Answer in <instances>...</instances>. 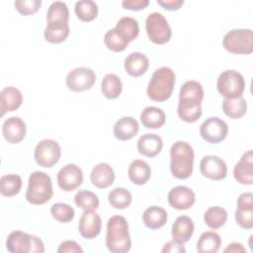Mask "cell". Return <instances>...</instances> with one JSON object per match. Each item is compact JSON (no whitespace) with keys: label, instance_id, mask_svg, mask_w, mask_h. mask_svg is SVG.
<instances>
[{"label":"cell","instance_id":"20","mask_svg":"<svg viewBox=\"0 0 253 253\" xmlns=\"http://www.w3.org/2000/svg\"><path fill=\"white\" fill-rule=\"evenodd\" d=\"M125 70L132 77H140L143 75L149 66L148 57L142 52H131L125 58Z\"/></svg>","mask_w":253,"mask_h":253},{"label":"cell","instance_id":"30","mask_svg":"<svg viewBox=\"0 0 253 253\" xmlns=\"http://www.w3.org/2000/svg\"><path fill=\"white\" fill-rule=\"evenodd\" d=\"M101 91L107 99H117L123 91V84L120 77L113 73L106 74L101 82Z\"/></svg>","mask_w":253,"mask_h":253},{"label":"cell","instance_id":"42","mask_svg":"<svg viewBox=\"0 0 253 253\" xmlns=\"http://www.w3.org/2000/svg\"><path fill=\"white\" fill-rule=\"evenodd\" d=\"M235 221L243 229L253 227V209L237 208L235 211Z\"/></svg>","mask_w":253,"mask_h":253},{"label":"cell","instance_id":"32","mask_svg":"<svg viewBox=\"0 0 253 253\" xmlns=\"http://www.w3.org/2000/svg\"><path fill=\"white\" fill-rule=\"evenodd\" d=\"M227 211L221 207H211L204 214L205 223L211 229H218L225 224Z\"/></svg>","mask_w":253,"mask_h":253},{"label":"cell","instance_id":"13","mask_svg":"<svg viewBox=\"0 0 253 253\" xmlns=\"http://www.w3.org/2000/svg\"><path fill=\"white\" fill-rule=\"evenodd\" d=\"M167 200L172 208L183 211L193 207L196 202V195L189 187L176 186L169 191Z\"/></svg>","mask_w":253,"mask_h":253},{"label":"cell","instance_id":"29","mask_svg":"<svg viewBox=\"0 0 253 253\" xmlns=\"http://www.w3.org/2000/svg\"><path fill=\"white\" fill-rule=\"evenodd\" d=\"M221 245V238L214 231H205L197 242V251L200 253H216Z\"/></svg>","mask_w":253,"mask_h":253},{"label":"cell","instance_id":"31","mask_svg":"<svg viewBox=\"0 0 253 253\" xmlns=\"http://www.w3.org/2000/svg\"><path fill=\"white\" fill-rule=\"evenodd\" d=\"M222 111L230 119H240L246 114L247 102L242 96L234 99H224Z\"/></svg>","mask_w":253,"mask_h":253},{"label":"cell","instance_id":"43","mask_svg":"<svg viewBox=\"0 0 253 253\" xmlns=\"http://www.w3.org/2000/svg\"><path fill=\"white\" fill-rule=\"evenodd\" d=\"M14 6L20 14L29 16L39 11L42 6V0H17L14 2Z\"/></svg>","mask_w":253,"mask_h":253},{"label":"cell","instance_id":"35","mask_svg":"<svg viewBox=\"0 0 253 253\" xmlns=\"http://www.w3.org/2000/svg\"><path fill=\"white\" fill-rule=\"evenodd\" d=\"M22 184V178L19 175H4L0 179V193L4 197L16 196L21 191Z\"/></svg>","mask_w":253,"mask_h":253},{"label":"cell","instance_id":"6","mask_svg":"<svg viewBox=\"0 0 253 253\" xmlns=\"http://www.w3.org/2000/svg\"><path fill=\"white\" fill-rule=\"evenodd\" d=\"M245 79L241 73L229 69L218 75L216 88L224 99H234L242 96L245 90Z\"/></svg>","mask_w":253,"mask_h":253},{"label":"cell","instance_id":"41","mask_svg":"<svg viewBox=\"0 0 253 253\" xmlns=\"http://www.w3.org/2000/svg\"><path fill=\"white\" fill-rule=\"evenodd\" d=\"M50 213L52 217L61 223L70 222L75 215L73 208L64 203H55L50 207Z\"/></svg>","mask_w":253,"mask_h":253},{"label":"cell","instance_id":"12","mask_svg":"<svg viewBox=\"0 0 253 253\" xmlns=\"http://www.w3.org/2000/svg\"><path fill=\"white\" fill-rule=\"evenodd\" d=\"M200 171L208 179L220 181L227 175V166L220 157L216 155H206L200 162Z\"/></svg>","mask_w":253,"mask_h":253},{"label":"cell","instance_id":"14","mask_svg":"<svg viewBox=\"0 0 253 253\" xmlns=\"http://www.w3.org/2000/svg\"><path fill=\"white\" fill-rule=\"evenodd\" d=\"M102 229L101 216L94 211H84L78 223L80 235L85 239H94Z\"/></svg>","mask_w":253,"mask_h":253},{"label":"cell","instance_id":"40","mask_svg":"<svg viewBox=\"0 0 253 253\" xmlns=\"http://www.w3.org/2000/svg\"><path fill=\"white\" fill-rule=\"evenodd\" d=\"M204 89L200 82L195 80L186 81L180 88L179 99H191L202 102L204 99Z\"/></svg>","mask_w":253,"mask_h":253},{"label":"cell","instance_id":"18","mask_svg":"<svg viewBox=\"0 0 253 253\" xmlns=\"http://www.w3.org/2000/svg\"><path fill=\"white\" fill-rule=\"evenodd\" d=\"M23 103L22 92L13 86L5 87L0 92V116L3 117L7 112L16 111Z\"/></svg>","mask_w":253,"mask_h":253},{"label":"cell","instance_id":"48","mask_svg":"<svg viewBox=\"0 0 253 253\" xmlns=\"http://www.w3.org/2000/svg\"><path fill=\"white\" fill-rule=\"evenodd\" d=\"M237 208L253 209V195L252 193H243L238 197Z\"/></svg>","mask_w":253,"mask_h":253},{"label":"cell","instance_id":"7","mask_svg":"<svg viewBox=\"0 0 253 253\" xmlns=\"http://www.w3.org/2000/svg\"><path fill=\"white\" fill-rule=\"evenodd\" d=\"M148 39L155 44H165L172 37V30L166 18L158 12L150 13L145 20Z\"/></svg>","mask_w":253,"mask_h":253},{"label":"cell","instance_id":"19","mask_svg":"<svg viewBox=\"0 0 253 253\" xmlns=\"http://www.w3.org/2000/svg\"><path fill=\"white\" fill-rule=\"evenodd\" d=\"M194 222L188 215L178 216L172 224V238L174 241L184 244L192 237L194 233Z\"/></svg>","mask_w":253,"mask_h":253},{"label":"cell","instance_id":"47","mask_svg":"<svg viewBox=\"0 0 253 253\" xmlns=\"http://www.w3.org/2000/svg\"><path fill=\"white\" fill-rule=\"evenodd\" d=\"M186 249L183 246V244L178 243L174 240L168 241L167 243H165V245L162 248V252H169V253H185Z\"/></svg>","mask_w":253,"mask_h":253},{"label":"cell","instance_id":"50","mask_svg":"<svg viewBox=\"0 0 253 253\" xmlns=\"http://www.w3.org/2000/svg\"><path fill=\"white\" fill-rule=\"evenodd\" d=\"M223 252H234V253H238V252H246V249L243 247V245L241 243H237V242H232L230 244H228L227 247L224 248Z\"/></svg>","mask_w":253,"mask_h":253},{"label":"cell","instance_id":"36","mask_svg":"<svg viewBox=\"0 0 253 253\" xmlns=\"http://www.w3.org/2000/svg\"><path fill=\"white\" fill-rule=\"evenodd\" d=\"M129 42L134 41L139 34V26L135 19L131 17H122L115 27Z\"/></svg>","mask_w":253,"mask_h":253},{"label":"cell","instance_id":"10","mask_svg":"<svg viewBox=\"0 0 253 253\" xmlns=\"http://www.w3.org/2000/svg\"><path fill=\"white\" fill-rule=\"evenodd\" d=\"M228 133L227 124L218 117L208 118L200 126V135L209 143H219Z\"/></svg>","mask_w":253,"mask_h":253},{"label":"cell","instance_id":"23","mask_svg":"<svg viewBox=\"0 0 253 253\" xmlns=\"http://www.w3.org/2000/svg\"><path fill=\"white\" fill-rule=\"evenodd\" d=\"M162 147V138L156 133H145L137 140L138 152L146 157H155L161 152Z\"/></svg>","mask_w":253,"mask_h":253},{"label":"cell","instance_id":"45","mask_svg":"<svg viewBox=\"0 0 253 253\" xmlns=\"http://www.w3.org/2000/svg\"><path fill=\"white\" fill-rule=\"evenodd\" d=\"M149 5V0H124L122 6L124 9L131 11H139L145 9Z\"/></svg>","mask_w":253,"mask_h":253},{"label":"cell","instance_id":"34","mask_svg":"<svg viewBox=\"0 0 253 253\" xmlns=\"http://www.w3.org/2000/svg\"><path fill=\"white\" fill-rule=\"evenodd\" d=\"M110 205L118 210H124L129 207L132 201V196L128 190L123 187H118L111 190L108 194Z\"/></svg>","mask_w":253,"mask_h":253},{"label":"cell","instance_id":"3","mask_svg":"<svg viewBox=\"0 0 253 253\" xmlns=\"http://www.w3.org/2000/svg\"><path fill=\"white\" fill-rule=\"evenodd\" d=\"M176 82V75L174 71L167 67L162 66L156 69L147 85V96L154 102H164L168 100L173 92Z\"/></svg>","mask_w":253,"mask_h":253},{"label":"cell","instance_id":"39","mask_svg":"<svg viewBox=\"0 0 253 253\" xmlns=\"http://www.w3.org/2000/svg\"><path fill=\"white\" fill-rule=\"evenodd\" d=\"M75 205L84 211H95L99 207V198L97 195L88 190H81L77 192L74 197Z\"/></svg>","mask_w":253,"mask_h":253},{"label":"cell","instance_id":"2","mask_svg":"<svg viewBox=\"0 0 253 253\" xmlns=\"http://www.w3.org/2000/svg\"><path fill=\"white\" fill-rule=\"evenodd\" d=\"M195 153L192 145L183 140L176 141L170 148V170L180 180L189 178L194 169Z\"/></svg>","mask_w":253,"mask_h":253},{"label":"cell","instance_id":"25","mask_svg":"<svg viewBox=\"0 0 253 253\" xmlns=\"http://www.w3.org/2000/svg\"><path fill=\"white\" fill-rule=\"evenodd\" d=\"M127 176L130 182L141 186L148 182L151 176V169L147 162L141 159L133 160L127 169Z\"/></svg>","mask_w":253,"mask_h":253},{"label":"cell","instance_id":"22","mask_svg":"<svg viewBox=\"0 0 253 253\" xmlns=\"http://www.w3.org/2000/svg\"><path fill=\"white\" fill-rule=\"evenodd\" d=\"M139 130L138 123L131 117H123L119 119L113 127L114 135L121 141L131 139Z\"/></svg>","mask_w":253,"mask_h":253},{"label":"cell","instance_id":"24","mask_svg":"<svg viewBox=\"0 0 253 253\" xmlns=\"http://www.w3.org/2000/svg\"><path fill=\"white\" fill-rule=\"evenodd\" d=\"M177 114L186 123H195L202 116V102L190 99H179Z\"/></svg>","mask_w":253,"mask_h":253},{"label":"cell","instance_id":"21","mask_svg":"<svg viewBox=\"0 0 253 253\" xmlns=\"http://www.w3.org/2000/svg\"><path fill=\"white\" fill-rule=\"evenodd\" d=\"M90 180L98 189H106L115 181V172L113 168L105 162L99 163L91 171Z\"/></svg>","mask_w":253,"mask_h":253},{"label":"cell","instance_id":"15","mask_svg":"<svg viewBox=\"0 0 253 253\" xmlns=\"http://www.w3.org/2000/svg\"><path fill=\"white\" fill-rule=\"evenodd\" d=\"M26 131V124L19 117L8 118L2 125V134L11 144L20 143L24 139Z\"/></svg>","mask_w":253,"mask_h":253},{"label":"cell","instance_id":"49","mask_svg":"<svg viewBox=\"0 0 253 253\" xmlns=\"http://www.w3.org/2000/svg\"><path fill=\"white\" fill-rule=\"evenodd\" d=\"M44 252V245L41 238L38 236H33V244L31 248V253H43Z\"/></svg>","mask_w":253,"mask_h":253},{"label":"cell","instance_id":"11","mask_svg":"<svg viewBox=\"0 0 253 253\" xmlns=\"http://www.w3.org/2000/svg\"><path fill=\"white\" fill-rule=\"evenodd\" d=\"M58 187L64 192H71L82 185L83 171L75 164L63 166L56 176Z\"/></svg>","mask_w":253,"mask_h":253},{"label":"cell","instance_id":"9","mask_svg":"<svg viewBox=\"0 0 253 253\" xmlns=\"http://www.w3.org/2000/svg\"><path fill=\"white\" fill-rule=\"evenodd\" d=\"M66 86L72 92H82L89 90L96 82L95 72L85 66H80L68 72L66 79Z\"/></svg>","mask_w":253,"mask_h":253},{"label":"cell","instance_id":"8","mask_svg":"<svg viewBox=\"0 0 253 253\" xmlns=\"http://www.w3.org/2000/svg\"><path fill=\"white\" fill-rule=\"evenodd\" d=\"M60 155V145L53 139H42L35 147V160L38 165L43 168H50L54 166L59 161Z\"/></svg>","mask_w":253,"mask_h":253},{"label":"cell","instance_id":"38","mask_svg":"<svg viewBox=\"0 0 253 253\" xmlns=\"http://www.w3.org/2000/svg\"><path fill=\"white\" fill-rule=\"evenodd\" d=\"M69 20V10L67 5L61 1L52 2L46 13V23L60 22L68 23Z\"/></svg>","mask_w":253,"mask_h":253},{"label":"cell","instance_id":"37","mask_svg":"<svg viewBox=\"0 0 253 253\" xmlns=\"http://www.w3.org/2000/svg\"><path fill=\"white\" fill-rule=\"evenodd\" d=\"M104 43L105 45L112 51L121 52L124 51L129 42L115 28L109 30L104 36Z\"/></svg>","mask_w":253,"mask_h":253},{"label":"cell","instance_id":"33","mask_svg":"<svg viewBox=\"0 0 253 253\" xmlns=\"http://www.w3.org/2000/svg\"><path fill=\"white\" fill-rule=\"evenodd\" d=\"M74 11L82 22H91L98 16V5L92 0H81L75 3Z\"/></svg>","mask_w":253,"mask_h":253},{"label":"cell","instance_id":"27","mask_svg":"<svg viewBox=\"0 0 253 253\" xmlns=\"http://www.w3.org/2000/svg\"><path fill=\"white\" fill-rule=\"evenodd\" d=\"M167 211L160 207L152 206L147 208L142 214V221L146 227L156 230L167 222Z\"/></svg>","mask_w":253,"mask_h":253},{"label":"cell","instance_id":"46","mask_svg":"<svg viewBox=\"0 0 253 253\" xmlns=\"http://www.w3.org/2000/svg\"><path fill=\"white\" fill-rule=\"evenodd\" d=\"M157 4L162 8L168 11H177L179 10L183 4V0H157Z\"/></svg>","mask_w":253,"mask_h":253},{"label":"cell","instance_id":"26","mask_svg":"<svg viewBox=\"0 0 253 253\" xmlns=\"http://www.w3.org/2000/svg\"><path fill=\"white\" fill-rule=\"evenodd\" d=\"M165 113L162 109L148 106L140 114V122L146 128H160L165 124Z\"/></svg>","mask_w":253,"mask_h":253},{"label":"cell","instance_id":"17","mask_svg":"<svg viewBox=\"0 0 253 253\" xmlns=\"http://www.w3.org/2000/svg\"><path fill=\"white\" fill-rule=\"evenodd\" d=\"M33 236L21 230L12 231L6 239V248L11 253H31Z\"/></svg>","mask_w":253,"mask_h":253},{"label":"cell","instance_id":"5","mask_svg":"<svg viewBox=\"0 0 253 253\" xmlns=\"http://www.w3.org/2000/svg\"><path fill=\"white\" fill-rule=\"evenodd\" d=\"M222 46L233 54H250L253 52V32L250 29H233L224 35Z\"/></svg>","mask_w":253,"mask_h":253},{"label":"cell","instance_id":"16","mask_svg":"<svg viewBox=\"0 0 253 253\" xmlns=\"http://www.w3.org/2000/svg\"><path fill=\"white\" fill-rule=\"evenodd\" d=\"M233 176L241 185L253 184V153L251 149L244 152L239 161L235 164Z\"/></svg>","mask_w":253,"mask_h":253},{"label":"cell","instance_id":"44","mask_svg":"<svg viewBox=\"0 0 253 253\" xmlns=\"http://www.w3.org/2000/svg\"><path fill=\"white\" fill-rule=\"evenodd\" d=\"M58 253H75V252H83V249L80 245L74 240H65L60 243L57 248Z\"/></svg>","mask_w":253,"mask_h":253},{"label":"cell","instance_id":"28","mask_svg":"<svg viewBox=\"0 0 253 253\" xmlns=\"http://www.w3.org/2000/svg\"><path fill=\"white\" fill-rule=\"evenodd\" d=\"M68 23L52 22L46 23V27L43 32V37L46 42L51 43H60L64 42L69 36Z\"/></svg>","mask_w":253,"mask_h":253},{"label":"cell","instance_id":"4","mask_svg":"<svg viewBox=\"0 0 253 253\" xmlns=\"http://www.w3.org/2000/svg\"><path fill=\"white\" fill-rule=\"evenodd\" d=\"M53 195L52 181L49 175L42 171L33 172L28 181V189L25 195L27 202L41 206L48 202Z\"/></svg>","mask_w":253,"mask_h":253},{"label":"cell","instance_id":"1","mask_svg":"<svg viewBox=\"0 0 253 253\" xmlns=\"http://www.w3.org/2000/svg\"><path fill=\"white\" fill-rule=\"evenodd\" d=\"M106 246L112 253H126L131 247L128 223L123 215H113L108 219Z\"/></svg>","mask_w":253,"mask_h":253}]
</instances>
